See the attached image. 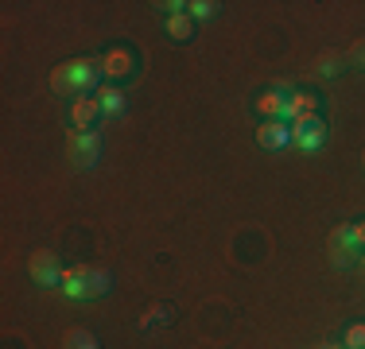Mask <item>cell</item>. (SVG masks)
Segmentation results:
<instances>
[{
  "instance_id": "cell-9",
  "label": "cell",
  "mask_w": 365,
  "mask_h": 349,
  "mask_svg": "<svg viewBox=\"0 0 365 349\" xmlns=\"http://www.w3.org/2000/svg\"><path fill=\"white\" fill-rule=\"evenodd\" d=\"M257 144L268 147V152L288 147L292 144V125H288V120H264V125L257 128Z\"/></svg>"
},
{
  "instance_id": "cell-16",
  "label": "cell",
  "mask_w": 365,
  "mask_h": 349,
  "mask_svg": "<svg viewBox=\"0 0 365 349\" xmlns=\"http://www.w3.org/2000/svg\"><path fill=\"white\" fill-rule=\"evenodd\" d=\"M168 307H152V311H144V318H140V330H155V326H163L168 322Z\"/></svg>"
},
{
  "instance_id": "cell-5",
  "label": "cell",
  "mask_w": 365,
  "mask_h": 349,
  "mask_svg": "<svg viewBox=\"0 0 365 349\" xmlns=\"http://www.w3.org/2000/svg\"><path fill=\"white\" fill-rule=\"evenodd\" d=\"M98 70H101V78H106L109 85H117V82H125V78L136 70V58H133L128 47H113V51H106V55L98 58Z\"/></svg>"
},
{
  "instance_id": "cell-15",
  "label": "cell",
  "mask_w": 365,
  "mask_h": 349,
  "mask_svg": "<svg viewBox=\"0 0 365 349\" xmlns=\"http://www.w3.org/2000/svg\"><path fill=\"white\" fill-rule=\"evenodd\" d=\"M342 345H346V349H365V322H354V326H346Z\"/></svg>"
},
{
  "instance_id": "cell-21",
  "label": "cell",
  "mask_w": 365,
  "mask_h": 349,
  "mask_svg": "<svg viewBox=\"0 0 365 349\" xmlns=\"http://www.w3.org/2000/svg\"><path fill=\"white\" fill-rule=\"evenodd\" d=\"M358 264H361V268H365V252H361V256H358Z\"/></svg>"
},
{
  "instance_id": "cell-7",
  "label": "cell",
  "mask_w": 365,
  "mask_h": 349,
  "mask_svg": "<svg viewBox=\"0 0 365 349\" xmlns=\"http://www.w3.org/2000/svg\"><path fill=\"white\" fill-rule=\"evenodd\" d=\"M31 279H36L39 287H58L63 283V268H58V256L51 249H39L36 256H31Z\"/></svg>"
},
{
  "instance_id": "cell-10",
  "label": "cell",
  "mask_w": 365,
  "mask_h": 349,
  "mask_svg": "<svg viewBox=\"0 0 365 349\" xmlns=\"http://www.w3.org/2000/svg\"><path fill=\"white\" fill-rule=\"evenodd\" d=\"M98 117H101L98 98H78V101L71 105V125H74V132H90Z\"/></svg>"
},
{
  "instance_id": "cell-13",
  "label": "cell",
  "mask_w": 365,
  "mask_h": 349,
  "mask_svg": "<svg viewBox=\"0 0 365 349\" xmlns=\"http://www.w3.org/2000/svg\"><path fill=\"white\" fill-rule=\"evenodd\" d=\"M187 16L190 20H214V16H218V4H214V0H190Z\"/></svg>"
},
{
  "instance_id": "cell-20",
  "label": "cell",
  "mask_w": 365,
  "mask_h": 349,
  "mask_svg": "<svg viewBox=\"0 0 365 349\" xmlns=\"http://www.w3.org/2000/svg\"><path fill=\"white\" fill-rule=\"evenodd\" d=\"M315 349H346V345H338V342H323V345H315Z\"/></svg>"
},
{
  "instance_id": "cell-22",
  "label": "cell",
  "mask_w": 365,
  "mask_h": 349,
  "mask_svg": "<svg viewBox=\"0 0 365 349\" xmlns=\"http://www.w3.org/2000/svg\"><path fill=\"white\" fill-rule=\"evenodd\" d=\"M361 163H365V155H361Z\"/></svg>"
},
{
  "instance_id": "cell-18",
  "label": "cell",
  "mask_w": 365,
  "mask_h": 349,
  "mask_svg": "<svg viewBox=\"0 0 365 349\" xmlns=\"http://www.w3.org/2000/svg\"><path fill=\"white\" fill-rule=\"evenodd\" d=\"M350 237H354V244L365 252V222H354V225H350Z\"/></svg>"
},
{
  "instance_id": "cell-2",
  "label": "cell",
  "mask_w": 365,
  "mask_h": 349,
  "mask_svg": "<svg viewBox=\"0 0 365 349\" xmlns=\"http://www.w3.org/2000/svg\"><path fill=\"white\" fill-rule=\"evenodd\" d=\"M109 272L106 268H86V264H74L63 272V283H58V291L66 295V299L82 303V299H101V295L109 291Z\"/></svg>"
},
{
  "instance_id": "cell-11",
  "label": "cell",
  "mask_w": 365,
  "mask_h": 349,
  "mask_svg": "<svg viewBox=\"0 0 365 349\" xmlns=\"http://www.w3.org/2000/svg\"><path fill=\"white\" fill-rule=\"evenodd\" d=\"M93 98H98V105H101V117H120V113H125V93L117 90V85H98V93H93Z\"/></svg>"
},
{
  "instance_id": "cell-8",
  "label": "cell",
  "mask_w": 365,
  "mask_h": 349,
  "mask_svg": "<svg viewBox=\"0 0 365 349\" xmlns=\"http://www.w3.org/2000/svg\"><path fill=\"white\" fill-rule=\"evenodd\" d=\"M358 256H361V249L350 237V225L334 229V237H330V264H334V268H350V264H358Z\"/></svg>"
},
{
  "instance_id": "cell-3",
  "label": "cell",
  "mask_w": 365,
  "mask_h": 349,
  "mask_svg": "<svg viewBox=\"0 0 365 349\" xmlns=\"http://www.w3.org/2000/svg\"><path fill=\"white\" fill-rule=\"evenodd\" d=\"M66 155H71V163L78 171H90V167H98V160H101V136L93 132H74L71 136V144H66Z\"/></svg>"
},
{
  "instance_id": "cell-12",
  "label": "cell",
  "mask_w": 365,
  "mask_h": 349,
  "mask_svg": "<svg viewBox=\"0 0 365 349\" xmlns=\"http://www.w3.org/2000/svg\"><path fill=\"white\" fill-rule=\"evenodd\" d=\"M190 31H195V20H190L187 12H179V16H168V35L175 43H187L190 39Z\"/></svg>"
},
{
  "instance_id": "cell-17",
  "label": "cell",
  "mask_w": 365,
  "mask_h": 349,
  "mask_svg": "<svg viewBox=\"0 0 365 349\" xmlns=\"http://www.w3.org/2000/svg\"><path fill=\"white\" fill-rule=\"evenodd\" d=\"M319 74H323V78H334L338 74V58H319Z\"/></svg>"
},
{
  "instance_id": "cell-19",
  "label": "cell",
  "mask_w": 365,
  "mask_h": 349,
  "mask_svg": "<svg viewBox=\"0 0 365 349\" xmlns=\"http://www.w3.org/2000/svg\"><path fill=\"white\" fill-rule=\"evenodd\" d=\"M350 58H354V63H358V66L365 70V43H358V47H354V55H350Z\"/></svg>"
},
{
  "instance_id": "cell-1",
  "label": "cell",
  "mask_w": 365,
  "mask_h": 349,
  "mask_svg": "<svg viewBox=\"0 0 365 349\" xmlns=\"http://www.w3.org/2000/svg\"><path fill=\"white\" fill-rule=\"evenodd\" d=\"M98 82H101V70L93 58H71V63L55 66V74H51V90L63 93V98H86Z\"/></svg>"
},
{
  "instance_id": "cell-6",
  "label": "cell",
  "mask_w": 365,
  "mask_h": 349,
  "mask_svg": "<svg viewBox=\"0 0 365 349\" xmlns=\"http://www.w3.org/2000/svg\"><path fill=\"white\" fill-rule=\"evenodd\" d=\"M292 85L288 82H276L272 90H264L257 98V109H260V117L264 120H284V109H288V98H292Z\"/></svg>"
},
{
  "instance_id": "cell-14",
  "label": "cell",
  "mask_w": 365,
  "mask_h": 349,
  "mask_svg": "<svg viewBox=\"0 0 365 349\" xmlns=\"http://www.w3.org/2000/svg\"><path fill=\"white\" fill-rule=\"evenodd\" d=\"M66 349H101V345L90 330H71V334H66Z\"/></svg>"
},
{
  "instance_id": "cell-4",
  "label": "cell",
  "mask_w": 365,
  "mask_h": 349,
  "mask_svg": "<svg viewBox=\"0 0 365 349\" xmlns=\"http://www.w3.org/2000/svg\"><path fill=\"white\" fill-rule=\"evenodd\" d=\"M292 144L295 147H303V152H319V147L327 144V125H323V117H299V120H292Z\"/></svg>"
}]
</instances>
